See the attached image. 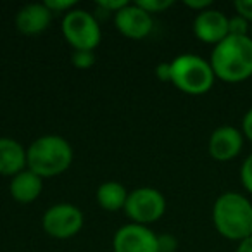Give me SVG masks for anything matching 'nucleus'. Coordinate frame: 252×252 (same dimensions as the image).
<instances>
[{
  "label": "nucleus",
  "instance_id": "nucleus-1",
  "mask_svg": "<svg viewBox=\"0 0 252 252\" xmlns=\"http://www.w3.org/2000/svg\"><path fill=\"white\" fill-rule=\"evenodd\" d=\"M214 74L226 83H240L252 76V40L251 36L228 35L214 45L209 61Z\"/></svg>",
  "mask_w": 252,
  "mask_h": 252
},
{
  "label": "nucleus",
  "instance_id": "nucleus-2",
  "mask_svg": "<svg viewBox=\"0 0 252 252\" xmlns=\"http://www.w3.org/2000/svg\"><path fill=\"white\" fill-rule=\"evenodd\" d=\"M213 223L218 233L240 242L252 235V202L238 192H224L213 206Z\"/></svg>",
  "mask_w": 252,
  "mask_h": 252
},
{
  "label": "nucleus",
  "instance_id": "nucleus-3",
  "mask_svg": "<svg viewBox=\"0 0 252 252\" xmlns=\"http://www.w3.org/2000/svg\"><path fill=\"white\" fill-rule=\"evenodd\" d=\"M73 161V149L59 135H45L33 142L26 151L28 169L38 176H56L64 173Z\"/></svg>",
  "mask_w": 252,
  "mask_h": 252
},
{
  "label": "nucleus",
  "instance_id": "nucleus-4",
  "mask_svg": "<svg viewBox=\"0 0 252 252\" xmlns=\"http://www.w3.org/2000/svg\"><path fill=\"white\" fill-rule=\"evenodd\" d=\"M214 80L216 74L211 64L199 56L183 54L171 63V83L185 94H206L213 88Z\"/></svg>",
  "mask_w": 252,
  "mask_h": 252
},
{
  "label": "nucleus",
  "instance_id": "nucleus-5",
  "mask_svg": "<svg viewBox=\"0 0 252 252\" xmlns=\"http://www.w3.org/2000/svg\"><path fill=\"white\" fill-rule=\"evenodd\" d=\"M63 35L74 50H94L102 36L97 19L83 9H74L64 16Z\"/></svg>",
  "mask_w": 252,
  "mask_h": 252
},
{
  "label": "nucleus",
  "instance_id": "nucleus-6",
  "mask_svg": "<svg viewBox=\"0 0 252 252\" xmlns=\"http://www.w3.org/2000/svg\"><path fill=\"white\" fill-rule=\"evenodd\" d=\"M125 211L137 224L154 223L164 214L166 199L159 190L151 189V187H142V189L128 193Z\"/></svg>",
  "mask_w": 252,
  "mask_h": 252
},
{
  "label": "nucleus",
  "instance_id": "nucleus-7",
  "mask_svg": "<svg viewBox=\"0 0 252 252\" xmlns=\"http://www.w3.org/2000/svg\"><path fill=\"white\" fill-rule=\"evenodd\" d=\"M43 230L54 238H71L83 226V214L73 204H56L43 214Z\"/></svg>",
  "mask_w": 252,
  "mask_h": 252
},
{
  "label": "nucleus",
  "instance_id": "nucleus-8",
  "mask_svg": "<svg viewBox=\"0 0 252 252\" xmlns=\"http://www.w3.org/2000/svg\"><path fill=\"white\" fill-rule=\"evenodd\" d=\"M114 252H159L158 235L145 224H125L114 235Z\"/></svg>",
  "mask_w": 252,
  "mask_h": 252
},
{
  "label": "nucleus",
  "instance_id": "nucleus-9",
  "mask_svg": "<svg viewBox=\"0 0 252 252\" xmlns=\"http://www.w3.org/2000/svg\"><path fill=\"white\" fill-rule=\"evenodd\" d=\"M244 135L235 126H220L209 137V154L216 161H231L242 152Z\"/></svg>",
  "mask_w": 252,
  "mask_h": 252
},
{
  "label": "nucleus",
  "instance_id": "nucleus-10",
  "mask_svg": "<svg viewBox=\"0 0 252 252\" xmlns=\"http://www.w3.org/2000/svg\"><path fill=\"white\" fill-rule=\"evenodd\" d=\"M193 33L204 43L218 45L228 36V18L218 9H207L193 19Z\"/></svg>",
  "mask_w": 252,
  "mask_h": 252
},
{
  "label": "nucleus",
  "instance_id": "nucleus-11",
  "mask_svg": "<svg viewBox=\"0 0 252 252\" xmlns=\"http://www.w3.org/2000/svg\"><path fill=\"white\" fill-rule=\"evenodd\" d=\"M116 28L119 33H123L128 38L140 40L151 33L152 30V16L149 12H145L142 7H138L137 4L126 5L119 12H116Z\"/></svg>",
  "mask_w": 252,
  "mask_h": 252
},
{
  "label": "nucleus",
  "instance_id": "nucleus-12",
  "mask_svg": "<svg viewBox=\"0 0 252 252\" xmlns=\"http://www.w3.org/2000/svg\"><path fill=\"white\" fill-rule=\"evenodd\" d=\"M52 19V12L45 4H28L16 16V28L23 35H36L47 30Z\"/></svg>",
  "mask_w": 252,
  "mask_h": 252
},
{
  "label": "nucleus",
  "instance_id": "nucleus-13",
  "mask_svg": "<svg viewBox=\"0 0 252 252\" xmlns=\"http://www.w3.org/2000/svg\"><path fill=\"white\" fill-rule=\"evenodd\" d=\"M26 166V151L14 138H0V175L16 176Z\"/></svg>",
  "mask_w": 252,
  "mask_h": 252
},
{
  "label": "nucleus",
  "instance_id": "nucleus-14",
  "mask_svg": "<svg viewBox=\"0 0 252 252\" xmlns=\"http://www.w3.org/2000/svg\"><path fill=\"white\" fill-rule=\"evenodd\" d=\"M42 189H43L42 176L33 173L32 169H23L21 173L12 176L11 187H9L12 199H16L18 202L23 204L33 202L40 195Z\"/></svg>",
  "mask_w": 252,
  "mask_h": 252
},
{
  "label": "nucleus",
  "instance_id": "nucleus-15",
  "mask_svg": "<svg viewBox=\"0 0 252 252\" xmlns=\"http://www.w3.org/2000/svg\"><path fill=\"white\" fill-rule=\"evenodd\" d=\"M126 199H128L126 189L118 182H105L97 190V200L105 211H119L125 207Z\"/></svg>",
  "mask_w": 252,
  "mask_h": 252
},
{
  "label": "nucleus",
  "instance_id": "nucleus-16",
  "mask_svg": "<svg viewBox=\"0 0 252 252\" xmlns=\"http://www.w3.org/2000/svg\"><path fill=\"white\" fill-rule=\"evenodd\" d=\"M251 23L242 16L235 14L233 18H228V35L231 36H249Z\"/></svg>",
  "mask_w": 252,
  "mask_h": 252
},
{
  "label": "nucleus",
  "instance_id": "nucleus-17",
  "mask_svg": "<svg viewBox=\"0 0 252 252\" xmlns=\"http://www.w3.org/2000/svg\"><path fill=\"white\" fill-rule=\"evenodd\" d=\"M71 61H73L74 67H78V69H88V67H92L95 64L94 50H74Z\"/></svg>",
  "mask_w": 252,
  "mask_h": 252
},
{
  "label": "nucleus",
  "instance_id": "nucleus-18",
  "mask_svg": "<svg viewBox=\"0 0 252 252\" xmlns=\"http://www.w3.org/2000/svg\"><path fill=\"white\" fill-rule=\"evenodd\" d=\"M137 5L144 9L145 12H149V14H154V12H161L171 7L173 0H140V2H137Z\"/></svg>",
  "mask_w": 252,
  "mask_h": 252
},
{
  "label": "nucleus",
  "instance_id": "nucleus-19",
  "mask_svg": "<svg viewBox=\"0 0 252 252\" xmlns=\"http://www.w3.org/2000/svg\"><path fill=\"white\" fill-rule=\"evenodd\" d=\"M240 180L244 189L249 193H252V154H249L245 158V161L240 166Z\"/></svg>",
  "mask_w": 252,
  "mask_h": 252
},
{
  "label": "nucleus",
  "instance_id": "nucleus-20",
  "mask_svg": "<svg viewBox=\"0 0 252 252\" xmlns=\"http://www.w3.org/2000/svg\"><path fill=\"white\" fill-rule=\"evenodd\" d=\"M43 4L47 5V9H49L50 12H63V11L69 12V9L74 7L76 2H74V0H47Z\"/></svg>",
  "mask_w": 252,
  "mask_h": 252
},
{
  "label": "nucleus",
  "instance_id": "nucleus-21",
  "mask_svg": "<svg viewBox=\"0 0 252 252\" xmlns=\"http://www.w3.org/2000/svg\"><path fill=\"white\" fill-rule=\"evenodd\" d=\"M158 245H159V252H175L176 247H178V240L173 235L166 233L158 237Z\"/></svg>",
  "mask_w": 252,
  "mask_h": 252
},
{
  "label": "nucleus",
  "instance_id": "nucleus-22",
  "mask_svg": "<svg viewBox=\"0 0 252 252\" xmlns=\"http://www.w3.org/2000/svg\"><path fill=\"white\" fill-rule=\"evenodd\" d=\"M233 7L238 16L245 18L252 25V0H235Z\"/></svg>",
  "mask_w": 252,
  "mask_h": 252
},
{
  "label": "nucleus",
  "instance_id": "nucleus-23",
  "mask_svg": "<svg viewBox=\"0 0 252 252\" xmlns=\"http://www.w3.org/2000/svg\"><path fill=\"white\" fill-rule=\"evenodd\" d=\"M242 135L249 142H252V107L245 112L244 119H242Z\"/></svg>",
  "mask_w": 252,
  "mask_h": 252
},
{
  "label": "nucleus",
  "instance_id": "nucleus-24",
  "mask_svg": "<svg viewBox=\"0 0 252 252\" xmlns=\"http://www.w3.org/2000/svg\"><path fill=\"white\" fill-rule=\"evenodd\" d=\"M185 5H187V7H190V9H195V11L202 12V11L211 9L213 2H211V0H185Z\"/></svg>",
  "mask_w": 252,
  "mask_h": 252
},
{
  "label": "nucleus",
  "instance_id": "nucleus-25",
  "mask_svg": "<svg viewBox=\"0 0 252 252\" xmlns=\"http://www.w3.org/2000/svg\"><path fill=\"white\" fill-rule=\"evenodd\" d=\"M156 73L161 81H171V63H161Z\"/></svg>",
  "mask_w": 252,
  "mask_h": 252
},
{
  "label": "nucleus",
  "instance_id": "nucleus-26",
  "mask_svg": "<svg viewBox=\"0 0 252 252\" xmlns=\"http://www.w3.org/2000/svg\"><path fill=\"white\" fill-rule=\"evenodd\" d=\"M98 5H102V7L107 9V11L119 12L123 7H126V5H128V2H126V0H116V2H107V0H100V2H98Z\"/></svg>",
  "mask_w": 252,
  "mask_h": 252
},
{
  "label": "nucleus",
  "instance_id": "nucleus-27",
  "mask_svg": "<svg viewBox=\"0 0 252 252\" xmlns=\"http://www.w3.org/2000/svg\"><path fill=\"white\" fill-rule=\"evenodd\" d=\"M235 252H252V235L247 238H244V240L238 242L237 249H235Z\"/></svg>",
  "mask_w": 252,
  "mask_h": 252
},
{
  "label": "nucleus",
  "instance_id": "nucleus-28",
  "mask_svg": "<svg viewBox=\"0 0 252 252\" xmlns=\"http://www.w3.org/2000/svg\"><path fill=\"white\" fill-rule=\"evenodd\" d=\"M249 36H251V40H252V25H251V32H249Z\"/></svg>",
  "mask_w": 252,
  "mask_h": 252
}]
</instances>
